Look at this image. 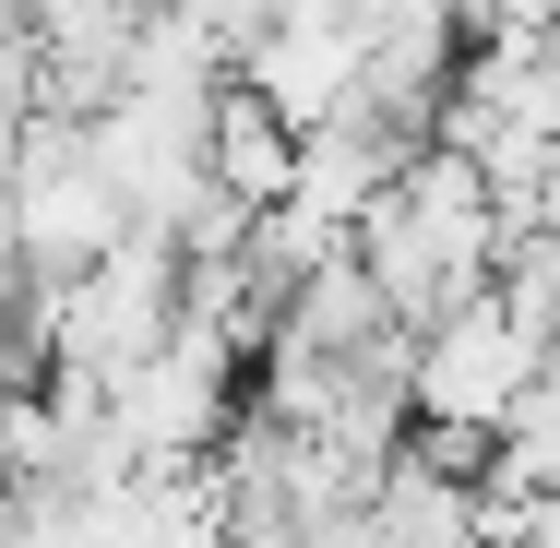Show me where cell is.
Masks as SVG:
<instances>
[{
	"label": "cell",
	"instance_id": "obj_2",
	"mask_svg": "<svg viewBox=\"0 0 560 548\" xmlns=\"http://www.w3.org/2000/svg\"><path fill=\"white\" fill-rule=\"evenodd\" d=\"M143 226L119 203L108 155H96V119H24V215H12V250L24 275L48 287H84L96 263H119Z\"/></svg>",
	"mask_w": 560,
	"mask_h": 548
},
{
	"label": "cell",
	"instance_id": "obj_6",
	"mask_svg": "<svg viewBox=\"0 0 560 548\" xmlns=\"http://www.w3.org/2000/svg\"><path fill=\"white\" fill-rule=\"evenodd\" d=\"M501 548H560V489L549 501H501Z\"/></svg>",
	"mask_w": 560,
	"mask_h": 548
},
{
	"label": "cell",
	"instance_id": "obj_1",
	"mask_svg": "<svg viewBox=\"0 0 560 548\" xmlns=\"http://www.w3.org/2000/svg\"><path fill=\"white\" fill-rule=\"evenodd\" d=\"M358 263L382 275V299L406 311V334H430V323H453V311H477V299H501L513 203H501L489 167H465V155L430 143V155L394 179V203L358 226Z\"/></svg>",
	"mask_w": 560,
	"mask_h": 548
},
{
	"label": "cell",
	"instance_id": "obj_4",
	"mask_svg": "<svg viewBox=\"0 0 560 548\" xmlns=\"http://www.w3.org/2000/svg\"><path fill=\"white\" fill-rule=\"evenodd\" d=\"M238 84L287 119L299 143H311V131H335V119L370 96V36H358L346 12H323V0H287V12H275V36L238 60Z\"/></svg>",
	"mask_w": 560,
	"mask_h": 548
},
{
	"label": "cell",
	"instance_id": "obj_5",
	"mask_svg": "<svg viewBox=\"0 0 560 548\" xmlns=\"http://www.w3.org/2000/svg\"><path fill=\"white\" fill-rule=\"evenodd\" d=\"M215 179L250 203V215H275V203L299 191V131L262 108L250 84H226V108H215Z\"/></svg>",
	"mask_w": 560,
	"mask_h": 548
},
{
	"label": "cell",
	"instance_id": "obj_3",
	"mask_svg": "<svg viewBox=\"0 0 560 548\" xmlns=\"http://www.w3.org/2000/svg\"><path fill=\"white\" fill-rule=\"evenodd\" d=\"M549 334L525 323L513 299H477V311H453V323L418 334V370H406V394H418V430H465V441H501L525 418V394L549 382Z\"/></svg>",
	"mask_w": 560,
	"mask_h": 548
}]
</instances>
